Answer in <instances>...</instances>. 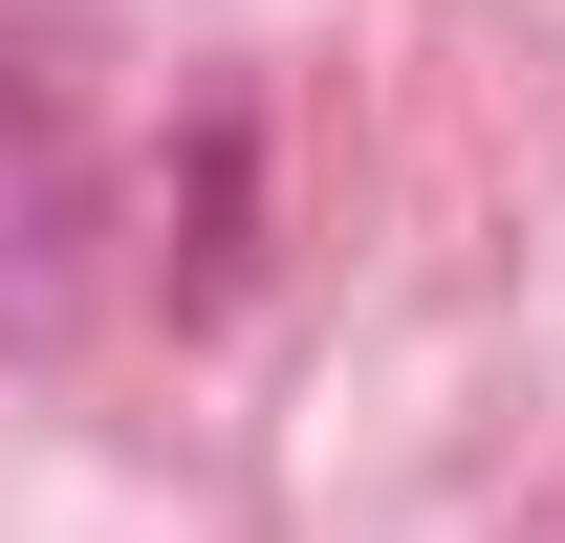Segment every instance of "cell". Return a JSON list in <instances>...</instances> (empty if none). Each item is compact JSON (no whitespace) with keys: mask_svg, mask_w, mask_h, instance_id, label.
I'll return each instance as SVG.
<instances>
[{"mask_svg":"<svg viewBox=\"0 0 565 543\" xmlns=\"http://www.w3.org/2000/svg\"><path fill=\"white\" fill-rule=\"evenodd\" d=\"M66 152H87V44L66 22H0V196L66 174Z\"/></svg>","mask_w":565,"mask_h":543,"instance_id":"1","label":"cell"},{"mask_svg":"<svg viewBox=\"0 0 565 543\" xmlns=\"http://www.w3.org/2000/svg\"><path fill=\"white\" fill-rule=\"evenodd\" d=\"M152 262H174V305H239V109L196 131V174H174V239H152Z\"/></svg>","mask_w":565,"mask_h":543,"instance_id":"2","label":"cell"}]
</instances>
